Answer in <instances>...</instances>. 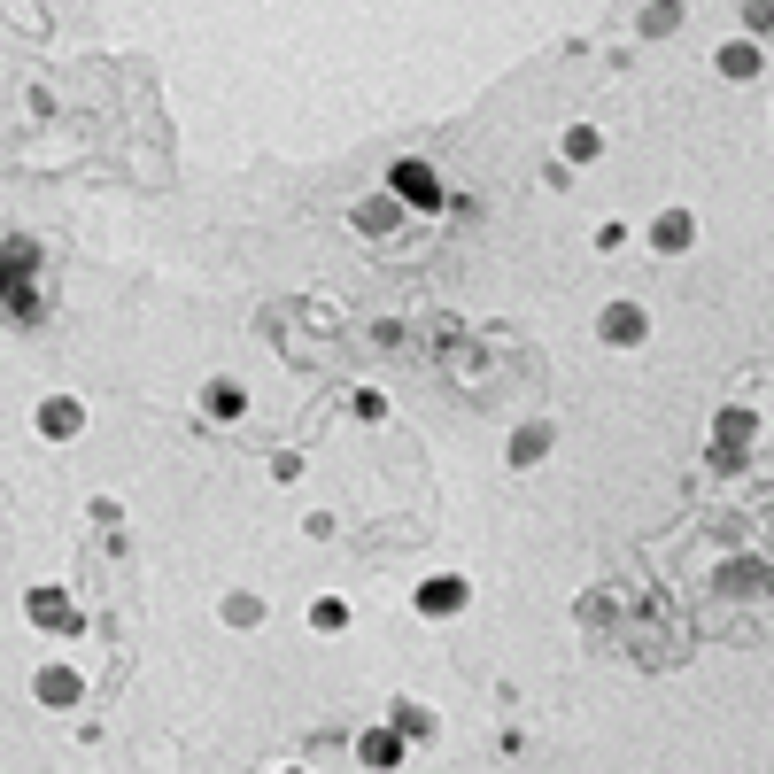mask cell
I'll list each match as a JSON object with an SVG mask.
<instances>
[{
	"label": "cell",
	"instance_id": "1",
	"mask_svg": "<svg viewBox=\"0 0 774 774\" xmlns=\"http://www.w3.org/2000/svg\"><path fill=\"white\" fill-rule=\"evenodd\" d=\"M418 604H426V612H457V604H465V589H457V581H426V596H418Z\"/></svg>",
	"mask_w": 774,
	"mask_h": 774
},
{
	"label": "cell",
	"instance_id": "2",
	"mask_svg": "<svg viewBox=\"0 0 774 774\" xmlns=\"http://www.w3.org/2000/svg\"><path fill=\"white\" fill-rule=\"evenodd\" d=\"M364 759L372 767H395V736H364Z\"/></svg>",
	"mask_w": 774,
	"mask_h": 774
}]
</instances>
